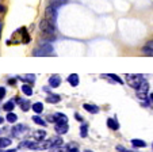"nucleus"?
Instances as JSON below:
<instances>
[{"label":"nucleus","mask_w":153,"mask_h":152,"mask_svg":"<svg viewBox=\"0 0 153 152\" xmlns=\"http://www.w3.org/2000/svg\"><path fill=\"white\" fill-rule=\"evenodd\" d=\"M126 80H127V84H129L130 87H133V88H138L140 86H141V83L145 80L144 76L140 73H130V75H126Z\"/></svg>","instance_id":"1"},{"label":"nucleus","mask_w":153,"mask_h":152,"mask_svg":"<svg viewBox=\"0 0 153 152\" xmlns=\"http://www.w3.org/2000/svg\"><path fill=\"white\" fill-rule=\"evenodd\" d=\"M39 29H41V31H42L43 34H53V33H54V30H56V26L53 25L52 22H49V20L45 18V19L41 20Z\"/></svg>","instance_id":"2"},{"label":"nucleus","mask_w":153,"mask_h":152,"mask_svg":"<svg viewBox=\"0 0 153 152\" xmlns=\"http://www.w3.org/2000/svg\"><path fill=\"white\" fill-rule=\"evenodd\" d=\"M53 53V48L49 45V43H45V45H41L38 49H35L33 55L34 56H48Z\"/></svg>","instance_id":"3"},{"label":"nucleus","mask_w":153,"mask_h":152,"mask_svg":"<svg viewBox=\"0 0 153 152\" xmlns=\"http://www.w3.org/2000/svg\"><path fill=\"white\" fill-rule=\"evenodd\" d=\"M45 18H46L49 22H52L53 25H54L56 20H57V10L49 4V6L46 7V10H45Z\"/></svg>","instance_id":"4"},{"label":"nucleus","mask_w":153,"mask_h":152,"mask_svg":"<svg viewBox=\"0 0 153 152\" xmlns=\"http://www.w3.org/2000/svg\"><path fill=\"white\" fill-rule=\"evenodd\" d=\"M27 130H29V126H26V125H15L12 128V136L14 137H19L20 135L26 133Z\"/></svg>","instance_id":"5"},{"label":"nucleus","mask_w":153,"mask_h":152,"mask_svg":"<svg viewBox=\"0 0 153 152\" xmlns=\"http://www.w3.org/2000/svg\"><path fill=\"white\" fill-rule=\"evenodd\" d=\"M18 79H20L22 82H25V83H29V84L35 83V76H34V75H31V73L19 75V76H18Z\"/></svg>","instance_id":"6"},{"label":"nucleus","mask_w":153,"mask_h":152,"mask_svg":"<svg viewBox=\"0 0 153 152\" xmlns=\"http://www.w3.org/2000/svg\"><path fill=\"white\" fill-rule=\"evenodd\" d=\"M49 84H50V87H58L61 84V78L58 76V75H53V76H50V79H49Z\"/></svg>","instance_id":"7"},{"label":"nucleus","mask_w":153,"mask_h":152,"mask_svg":"<svg viewBox=\"0 0 153 152\" xmlns=\"http://www.w3.org/2000/svg\"><path fill=\"white\" fill-rule=\"evenodd\" d=\"M68 129H69L68 124H56V132L60 133V135H64V133H67Z\"/></svg>","instance_id":"8"},{"label":"nucleus","mask_w":153,"mask_h":152,"mask_svg":"<svg viewBox=\"0 0 153 152\" xmlns=\"http://www.w3.org/2000/svg\"><path fill=\"white\" fill-rule=\"evenodd\" d=\"M148 90H149V83L146 80H144L141 83V86L137 88V94H148Z\"/></svg>","instance_id":"9"},{"label":"nucleus","mask_w":153,"mask_h":152,"mask_svg":"<svg viewBox=\"0 0 153 152\" xmlns=\"http://www.w3.org/2000/svg\"><path fill=\"white\" fill-rule=\"evenodd\" d=\"M15 102H18V103H20V107H22V110L23 112H27V110L30 109V100H22V99H19V98H16V100Z\"/></svg>","instance_id":"10"},{"label":"nucleus","mask_w":153,"mask_h":152,"mask_svg":"<svg viewBox=\"0 0 153 152\" xmlns=\"http://www.w3.org/2000/svg\"><path fill=\"white\" fill-rule=\"evenodd\" d=\"M68 82H69V84L72 87H76L79 84V75H76V73L69 75V76H68Z\"/></svg>","instance_id":"11"},{"label":"nucleus","mask_w":153,"mask_h":152,"mask_svg":"<svg viewBox=\"0 0 153 152\" xmlns=\"http://www.w3.org/2000/svg\"><path fill=\"white\" fill-rule=\"evenodd\" d=\"M54 117H56V122H57V124H68V117L65 114L57 113Z\"/></svg>","instance_id":"12"},{"label":"nucleus","mask_w":153,"mask_h":152,"mask_svg":"<svg viewBox=\"0 0 153 152\" xmlns=\"http://www.w3.org/2000/svg\"><path fill=\"white\" fill-rule=\"evenodd\" d=\"M83 107L87 110V112L92 113V114H96V113L99 112V107H98V106H95V105H88V103H84V105H83Z\"/></svg>","instance_id":"13"},{"label":"nucleus","mask_w":153,"mask_h":152,"mask_svg":"<svg viewBox=\"0 0 153 152\" xmlns=\"http://www.w3.org/2000/svg\"><path fill=\"white\" fill-rule=\"evenodd\" d=\"M107 125H108V128L113 129V130H118L119 129V124L117 122L114 118H108V120H107Z\"/></svg>","instance_id":"14"},{"label":"nucleus","mask_w":153,"mask_h":152,"mask_svg":"<svg viewBox=\"0 0 153 152\" xmlns=\"http://www.w3.org/2000/svg\"><path fill=\"white\" fill-rule=\"evenodd\" d=\"M131 144H133V147H137V148H144V147L146 145V143H145L144 140H140V139H133Z\"/></svg>","instance_id":"15"},{"label":"nucleus","mask_w":153,"mask_h":152,"mask_svg":"<svg viewBox=\"0 0 153 152\" xmlns=\"http://www.w3.org/2000/svg\"><path fill=\"white\" fill-rule=\"evenodd\" d=\"M34 137H35V140H43V139L46 137V132L45 130H37V132L34 133Z\"/></svg>","instance_id":"16"},{"label":"nucleus","mask_w":153,"mask_h":152,"mask_svg":"<svg viewBox=\"0 0 153 152\" xmlns=\"http://www.w3.org/2000/svg\"><path fill=\"white\" fill-rule=\"evenodd\" d=\"M33 110H34L37 114H41V113H42V110H43V105L41 103V102H37V103L33 105Z\"/></svg>","instance_id":"17"},{"label":"nucleus","mask_w":153,"mask_h":152,"mask_svg":"<svg viewBox=\"0 0 153 152\" xmlns=\"http://www.w3.org/2000/svg\"><path fill=\"white\" fill-rule=\"evenodd\" d=\"M65 3H67V0H50V6H53L54 8H57V7L62 6Z\"/></svg>","instance_id":"18"},{"label":"nucleus","mask_w":153,"mask_h":152,"mask_svg":"<svg viewBox=\"0 0 153 152\" xmlns=\"http://www.w3.org/2000/svg\"><path fill=\"white\" fill-rule=\"evenodd\" d=\"M103 76L113 79V80H115L117 83H119V84H123V80H122V79H119L118 76H117V75H114V73H107V75H103Z\"/></svg>","instance_id":"19"},{"label":"nucleus","mask_w":153,"mask_h":152,"mask_svg":"<svg viewBox=\"0 0 153 152\" xmlns=\"http://www.w3.org/2000/svg\"><path fill=\"white\" fill-rule=\"evenodd\" d=\"M10 144H11V140L7 137H1L0 139V148H6V147H8Z\"/></svg>","instance_id":"20"},{"label":"nucleus","mask_w":153,"mask_h":152,"mask_svg":"<svg viewBox=\"0 0 153 152\" xmlns=\"http://www.w3.org/2000/svg\"><path fill=\"white\" fill-rule=\"evenodd\" d=\"M46 102H49V103H57V102H60V97L58 95H50V97H48Z\"/></svg>","instance_id":"21"},{"label":"nucleus","mask_w":153,"mask_h":152,"mask_svg":"<svg viewBox=\"0 0 153 152\" xmlns=\"http://www.w3.org/2000/svg\"><path fill=\"white\" fill-rule=\"evenodd\" d=\"M22 91L25 92V94L26 95H33V90H31V87L29 86V84H23V86H22Z\"/></svg>","instance_id":"22"},{"label":"nucleus","mask_w":153,"mask_h":152,"mask_svg":"<svg viewBox=\"0 0 153 152\" xmlns=\"http://www.w3.org/2000/svg\"><path fill=\"white\" fill-rule=\"evenodd\" d=\"M6 120L8 121V122H16V120H18V117H16V114H14V113H8L7 114V117H6Z\"/></svg>","instance_id":"23"},{"label":"nucleus","mask_w":153,"mask_h":152,"mask_svg":"<svg viewBox=\"0 0 153 152\" xmlns=\"http://www.w3.org/2000/svg\"><path fill=\"white\" fill-rule=\"evenodd\" d=\"M87 133H88V125H87V124H83V125H81V129H80L81 137H87Z\"/></svg>","instance_id":"24"},{"label":"nucleus","mask_w":153,"mask_h":152,"mask_svg":"<svg viewBox=\"0 0 153 152\" xmlns=\"http://www.w3.org/2000/svg\"><path fill=\"white\" fill-rule=\"evenodd\" d=\"M33 121H34L35 124H38V125H41V126L46 125V122H45V121H43L41 117H38V115H34V117H33Z\"/></svg>","instance_id":"25"},{"label":"nucleus","mask_w":153,"mask_h":152,"mask_svg":"<svg viewBox=\"0 0 153 152\" xmlns=\"http://www.w3.org/2000/svg\"><path fill=\"white\" fill-rule=\"evenodd\" d=\"M4 110H6V112H11V110H14V100L7 102V103L4 105Z\"/></svg>","instance_id":"26"},{"label":"nucleus","mask_w":153,"mask_h":152,"mask_svg":"<svg viewBox=\"0 0 153 152\" xmlns=\"http://www.w3.org/2000/svg\"><path fill=\"white\" fill-rule=\"evenodd\" d=\"M142 53L146 56H153V49L148 48V46H144V48H142Z\"/></svg>","instance_id":"27"},{"label":"nucleus","mask_w":153,"mask_h":152,"mask_svg":"<svg viewBox=\"0 0 153 152\" xmlns=\"http://www.w3.org/2000/svg\"><path fill=\"white\" fill-rule=\"evenodd\" d=\"M4 95H6V88H4V87H0V99H1Z\"/></svg>","instance_id":"28"},{"label":"nucleus","mask_w":153,"mask_h":152,"mask_svg":"<svg viewBox=\"0 0 153 152\" xmlns=\"http://www.w3.org/2000/svg\"><path fill=\"white\" fill-rule=\"evenodd\" d=\"M6 11H7V10H6V7H4V6H1V4H0V15H4V14H6Z\"/></svg>","instance_id":"29"},{"label":"nucleus","mask_w":153,"mask_h":152,"mask_svg":"<svg viewBox=\"0 0 153 152\" xmlns=\"http://www.w3.org/2000/svg\"><path fill=\"white\" fill-rule=\"evenodd\" d=\"M145 46H148V48H152V49H153V40L148 41V42H146V45H145Z\"/></svg>","instance_id":"30"},{"label":"nucleus","mask_w":153,"mask_h":152,"mask_svg":"<svg viewBox=\"0 0 153 152\" xmlns=\"http://www.w3.org/2000/svg\"><path fill=\"white\" fill-rule=\"evenodd\" d=\"M117 149H118V151H121V152H126V149H125L123 147H121V145H118V147H117Z\"/></svg>","instance_id":"31"},{"label":"nucleus","mask_w":153,"mask_h":152,"mask_svg":"<svg viewBox=\"0 0 153 152\" xmlns=\"http://www.w3.org/2000/svg\"><path fill=\"white\" fill-rule=\"evenodd\" d=\"M69 152H79V149L76 147H72V148H69Z\"/></svg>","instance_id":"32"},{"label":"nucleus","mask_w":153,"mask_h":152,"mask_svg":"<svg viewBox=\"0 0 153 152\" xmlns=\"http://www.w3.org/2000/svg\"><path fill=\"white\" fill-rule=\"evenodd\" d=\"M1 30H3V22H0V40H1Z\"/></svg>","instance_id":"33"},{"label":"nucleus","mask_w":153,"mask_h":152,"mask_svg":"<svg viewBox=\"0 0 153 152\" xmlns=\"http://www.w3.org/2000/svg\"><path fill=\"white\" fill-rule=\"evenodd\" d=\"M75 117H76V120H79V121H81V120H83V118H81L79 114H75Z\"/></svg>","instance_id":"34"},{"label":"nucleus","mask_w":153,"mask_h":152,"mask_svg":"<svg viewBox=\"0 0 153 152\" xmlns=\"http://www.w3.org/2000/svg\"><path fill=\"white\" fill-rule=\"evenodd\" d=\"M149 99H150V100H152V102H153V94H150V97H149Z\"/></svg>","instance_id":"35"},{"label":"nucleus","mask_w":153,"mask_h":152,"mask_svg":"<svg viewBox=\"0 0 153 152\" xmlns=\"http://www.w3.org/2000/svg\"><path fill=\"white\" fill-rule=\"evenodd\" d=\"M3 121H4V120H3V117H0V124H3Z\"/></svg>","instance_id":"36"},{"label":"nucleus","mask_w":153,"mask_h":152,"mask_svg":"<svg viewBox=\"0 0 153 152\" xmlns=\"http://www.w3.org/2000/svg\"><path fill=\"white\" fill-rule=\"evenodd\" d=\"M6 152H15V149H8V151H6Z\"/></svg>","instance_id":"37"},{"label":"nucleus","mask_w":153,"mask_h":152,"mask_svg":"<svg viewBox=\"0 0 153 152\" xmlns=\"http://www.w3.org/2000/svg\"><path fill=\"white\" fill-rule=\"evenodd\" d=\"M84 152H92V151H88V149H87V151H84Z\"/></svg>","instance_id":"38"},{"label":"nucleus","mask_w":153,"mask_h":152,"mask_svg":"<svg viewBox=\"0 0 153 152\" xmlns=\"http://www.w3.org/2000/svg\"><path fill=\"white\" fill-rule=\"evenodd\" d=\"M126 152H134V151H126Z\"/></svg>","instance_id":"39"},{"label":"nucleus","mask_w":153,"mask_h":152,"mask_svg":"<svg viewBox=\"0 0 153 152\" xmlns=\"http://www.w3.org/2000/svg\"><path fill=\"white\" fill-rule=\"evenodd\" d=\"M152 148H153V144H152Z\"/></svg>","instance_id":"40"}]
</instances>
